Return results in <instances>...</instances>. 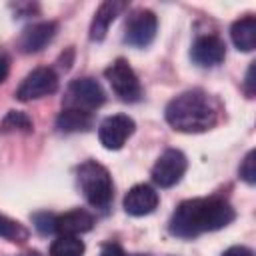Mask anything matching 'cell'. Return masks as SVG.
Segmentation results:
<instances>
[{
	"mask_svg": "<svg viewBox=\"0 0 256 256\" xmlns=\"http://www.w3.org/2000/svg\"><path fill=\"white\" fill-rule=\"evenodd\" d=\"M190 56H192V60H194L198 66L212 68V66H218V64L226 58V44H224L218 36L206 34V36H200V38L192 44Z\"/></svg>",
	"mask_w": 256,
	"mask_h": 256,
	"instance_id": "10",
	"label": "cell"
},
{
	"mask_svg": "<svg viewBox=\"0 0 256 256\" xmlns=\"http://www.w3.org/2000/svg\"><path fill=\"white\" fill-rule=\"evenodd\" d=\"M8 72H10V58L6 54H0V84L8 78Z\"/></svg>",
	"mask_w": 256,
	"mask_h": 256,
	"instance_id": "25",
	"label": "cell"
},
{
	"mask_svg": "<svg viewBox=\"0 0 256 256\" xmlns=\"http://www.w3.org/2000/svg\"><path fill=\"white\" fill-rule=\"evenodd\" d=\"M186 168H188V160L184 152L176 148H168L158 156L156 164L152 166V180L160 188H170L182 180Z\"/></svg>",
	"mask_w": 256,
	"mask_h": 256,
	"instance_id": "6",
	"label": "cell"
},
{
	"mask_svg": "<svg viewBox=\"0 0 256 256\" xmlns=\"http://www.w3.org/2000/svg\"><path fill=\"white\" fill-rule=\"evenodd\" d=\"M78 184L84 198L94 208H106L112 202V194H114L112 176L96 160H86L78 166Z\"/></svg>",
	"mask_w": 256,
	"mask_h": 256,
	"instance_id": "3",
	"label": "cell"
},
{
	"mask_svg": "<svg viewBox=\"0 0 256 256\" xmlns=\"http://www.w3.org/2000/svg\"><path fill=\"white\" fill-rule=\"evenodd\" d=\"M100 256H128V254L122 250V246H120V244L110 242V244H104V246H102Z\"/></svg>",
	"mask_w": 256,
	"mask_h": 256,
	"instance_id": "23",
	"label": "cell"
},
{
	"mask_svg": "<svg viewBox=\"0 0 256 256\" xmlns=\"http://www.w3.org/2000/svg\"><path fill=\"white\" fill-rule=\"evenodd\" d=\"M222 256H254V254H252V250L246 248V246H230L228 250H224Z\"/></svg>",
	"mask_w": 256,
	"mask_h": 256,
	"instance_id": "24",
	"label": "cell"
},
{
	"mask_svg": "<svg viewBox=\"0 0 256 256\" xmlns=\"http://www.w3.org/2000/svg\"><path fill=\"white\" fill-rule=\"evenodd\" d=\"M20 256H40L38 252H26V254H20Z\"/></svg>",
	"mask_w": 256,
	"mask_h": 256,
	"instance_id": "26",
	"label": "cell"
},
{
	"mask_svg": "<svg viewBox=\"0 0 256 256\" xmlns=\"http://www.w3.org/2000/svg\"><path fill=\"white\" fill-rule=\"evenodd\" d=\"M126 8L124 2L120 0H106L98 6L94 18H92V24H90V38L92 40H102L110 28V24L116 20V16Z\"/></svg>",
	"mask_w": 256,
	"mask_h": 256,
	"instance_id": "13",
	"label": "cell"
},
{
	"mask_svg": "<svg viewBox=\"0 0 256 256\" xmlns=\"http://www.w3.org/2000/svg\"><path fill=\"white\" fill-rule=\"evenodd\" d=\"M56 22H36L28 28L22 30L20 38H18V48L24 52V54H34V52H40L44 46H48L52 42V38L56 36Z\"/></svg>",
	"mask_w": 256,
	"mask_h": 256,
	"instance_id": "11",
	"label": "cell"
},
{
	"mask_svg": "<svg viewBox=\"0 0 256 256\" xmlns=\"http://www.w3.org/2000/svg\"><path fill=\"white\" fill-rule=\"evenodd\" d=\"M56 90H58V76H56V72L52 68L42 66V68L32 70L22 80V84L16 90V98L22 100V102H28V100H36V98L54 94Z\"/></svg>",
	"mask_w": 256,
	"mask_h": 256,
	"instance_id": "8",
	"label": "cell"
},
{
	"mask_svg": "<svg viewBox=\"0 0 256 256\" xmlns=\"http://www.w3.org/2000/svg\"><path fill=\"white\" fill-rule=\"evenodd\" d=\"M94 226V216L86 210H70L62 216H56V232L60 236H78Z\"/></svg>",
	"mask_w": 256,
	"mask_h": 256,
	"instance_id": "14",
	"label": "cell"
},
{
	"mask_svg": "<svg viewBox=\"0 0 256 256\" xmlns=\"http://www.w3.org/2000/svg\"><path fill=\"white\" fill-rule=\"evenodd\" d=\"M158 192L148 184H136L124 196V210L130 216H146L158 206Z\"/></svg>",
	"mask_w": 256,
	"mask_h": 256,
	"instance_id": "12",
	"label": "cell"
},
{
	"mask_svg": "<svg viewBox=\"0 0 256 256\" xmlns=\"http://www.w3.org/2000/svg\"><path fill=\"white\" fill-rule=\"evenodd\" d=\"M0 238H4L8 242L22 244V242L28 240V230L20 222H16V220L0 214Z\"/></svg>",
	"mask_w": 256,
	"mask_h": 256,
	"instance_id": "19",
	"label": "cell"
},
{
	"mask_svg": "<svg viewBox=\"0 0 256 256\" xmlns=\"http://www.w3.org/2000/svg\"><path fill=\"white\" fill-rule=\"evenodd\" d=\"M158 30V18L152 10H134L130 18L126 20V32L124 42L136 48H146Z\"/></svg>",
	"mask_w": 256,
	"mask_h": 256,
	"instance_id": "7",
	"label": "cell"
},
{
	"mask_svg": "<svg viewBox=\"0 0 256 256\" xmlns=\"http://www.w3.org/2000/svg\"><path fill=\"white\" fill-rule=\"evenodd\" d=\"M104 100H106V94L94 78H78L70 82L64 104L66 108H78V110L90 112V110L100 108Z\"/></svg>",
	"mask_w": 256,
	"mask_h": 256,
	"instance_id": "5",
	"label": "cell"
},
{
	"mask_svg": "<svg viewBox=\"0 0 256 256\" xmlns=\"http://www.w3.org/2000/svg\"><path fill=\"white\" fill-rule=\"evenodd\" d=\"M34 130V124L32 120L28 118L26 112H20V110H10L4 120L0 122V132H26L30 134Z\"/></svg>",
	"mask_w": 256,
	"mask_h": 256,
	"instance_id": "18",
	"label": "cell"
},
{
	"mask_svg": "<svg viewBox=\"0 0 256 256\" xmlns=\"http://www.w3.org/2000/svg\"><path fill=\"white\" fill-rule=\"evenodd\" d=\"M104 76L108 80V84L112 86L114 94L122 100V102H138L142 98V86L140 80L136 76V72L132 70V66L128 64V60L118 58L114 60L106 70Z\"/></svg>",
	"mask_w": 256,
	"mask_h": 256,
	"instance_id": "4",
	"label": "cell"
},
{
	"mask_svg": "<svg viewBox=\"0 0 256 256\" xmlns=\"http://www.w3.org/2000/svg\"><path fill=\"white\" fill-rule=\"evenodd\" d=\"M230 36L238 50L252 52L256 48V18L244 16V18L236 20L230 28Z\"/></svg>",
	"mask_w": 256,
	"mask_h": 256,
	"instance_id": "15",
	"label": "cell"
},
{
	"mask_svg": "<svg viewBox=\"0 0 256 256\" xmlns=\"http://www.w3.org/2000/svg\"><path fill=\"white\" fill-rule=\"evenodd\" d=\"M84 242L78 236H58L50 246V256H82Z\"/></svg>",
	"mask_w": 256,
	"mask_h": 256,
	"instance_id": "17",
	"label": "cell"
},
{
	"mask_svg": "<svg viewBox=\"0 0 256 256\" xmlns=\"http://www.w3.org/2000/svg\"><path fill=\"white\" fill-rule=\"evenodd\" d=\"M134 120L126 114H114V116H108L100 122L98 126V138H100V144L106 148V150H120L126 140L134 134Z\"/></svg>",
	"mask_w": 256,
	"mask_h": 256,
	"instance_id": "9",
	"label": "cell"
},
{
	"mask_svg": "<svg viewBox=\"0 0 256 256\" xmlns=\"http://www.w3.org/2000/svg\"><path fill=\"white\" fill-rule=\"evenodd\" d=\"M236 218L234 208L220 198H192L178 204L168 230L180 238H194L202 232H214Z\"/></svg>",
	"mask_w": 256,
	"mask_h": 256,
	"instance_id": "1",
	"label": "cell"
},
{
	"mask_svg": "<svg viewBox=\"0 0 256 256\" xmlns=\"http://www.w3.org/2000/svg\"><path fill=\"white\" fill-rule=\"evenodd\" d=\"M240 178L246 182V184H256V150H250L246 154V158L242 160L240 164Z\"/></svg>",
	"mask_w": 256,
	"mask_h": 256,
	"instance_id": "21",
	"label": "cell"
},
{
	"mask_svg": "<svg viewBox=\"0 0 256 256\" xmlns=\"http://www.w3.org/2000/svg\"><path fill=\"white\" fill-rule=\"evenodd\" d=\"M92 126V114L78 108H64L56 118L60 132H86Z\"/></svg>",
	"mask_w": 256,
	"mask_h": 256,
	"instance_id": "16",
	"label": "cell"
},
{
	"mask_svg": "<svg viewBox=\"0 0 256 256\" xmlns=\"http://www.w3.org/2000/svg\"><path fill=\"white\" fill-rule=\"evenodd\" d=\"M164 116L178 132H206L218 122V108L206 92L188 90L168 102Z\"/></svg>",
	"mask_w": 256,
	"mask_h": 256,
	"instance_id": "2",
	"label": "cell"
},
{
	"mask_svg": "<svg viewBox=\"0 0 256 256\" xmlns=\"http://www.w3.org/2000/svg\"><path fill=\"white\" fill-rule=\"evenodd\" d=\"M132 256H148V254H132Z\"/></svg>",
	"mask_w": 256,
	"mask_h": 256,
	"instance_id": "27",
	"label": "cell"
},
{
	"mask_svg": "<svg viewBox=\"0 0 256 256\" xmlns=\"http://www.w3.org/2000/svg\"><path fill=\"white\" fill-rule=\"evenodd\" d=\"M32 222H34V228L42 236H48V234L56 232V216L50 214V212H36L32 216Z\"/></svg>",
	"mask_w": 256,
	"mask_h": 256,
	"instance_id": "20",
	"label": "cell"
},
{
	"mask_svg": "<svg viewBox=\"0 0 256 256\" xmlns=\"http://www.w3.org/2000/svg\"><path fill=\"white\" fill-rule=\"evenodd\" d=\"M244 90H246V94H248V96H254V92H256V80H254V62L250 64V68H248V72H246Z\"/></svg>",
	"mask_w": 256,
	"mask_h": 256,
	"instance_id": "22",
	"label": "cell"
}]
</instances>
